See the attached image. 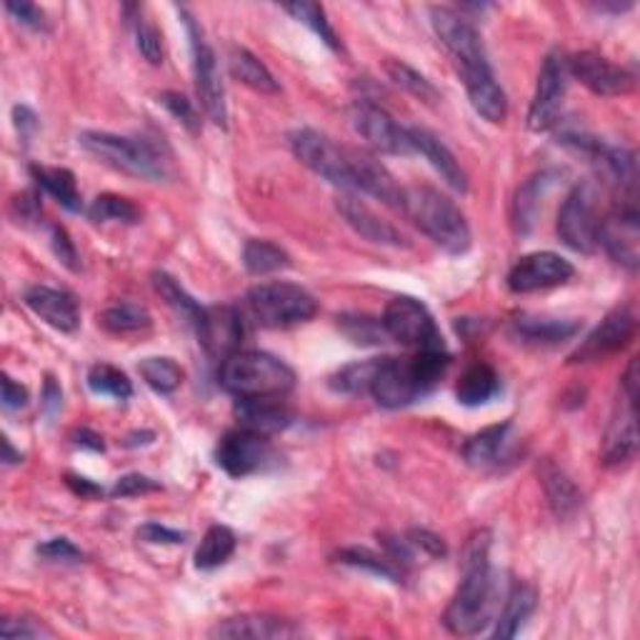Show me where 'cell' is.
Here are the masks:
<instances>
[{
  "label": "cell",
  "instance_id": "14",
  "mask_svg": "<svg viewBox=\"0 0 640 640\" xmlns=\"http://www.w3.org/2000/svg\"><path fill=\"white\" fill-rule=\"evenodd\" d=\"M431 21H433L435 35L441 38L448 53L455 58L459 73L490 66L481 35L478 31H475V25L468 21V18L461 15L459 11H453V8H433Z\"/></svg>",
  "mask_w": 640,
  "mask_h": 640
},
{
  "label": "cell",
  "instance_id": "24",
  "mask_svg": "<svg viewBox=\"0 0 640 640\" xmlns=\"http://www.w3.org/2000/svg\"><path fill=\"white\" fill-rule=\"evenodd\" d=\"M233 416L245 431L273 435L293 426V413L280 398H235Z\"/></svg>",
  "mask_w": 640,
  "mask_h": 640
},
{
  "label": "cell",
  "instance_id": "61",
  "mask_svg": "<svg viewBox=\"0 0 640 640\" xmlns=\"http://www.w3.org/2000/svg\"><path fill=\"white\" fill-rule=\"evenodd\" d=\"M70 438H73V443L80 445V448H88V451H96V453L106 451L103 438H100L96 431H90V428H78V431L73 433Z\"/></svg>",
  "mask_w": 640,
  "mask_h": 640
},
{
  "label": "cell",
  "instance_id": "57",
  "mask_svg": "<svg viewBox=\"0 0 640 640\" xmlns=\"http://www.w3.org/2000/svg\"><path fill=\"white\" fill-rule=\"evenodd\" d=\"M13 123H15V131H18V135H21L23 143H29L41 128L38 115H35L29 106L13 108Z\"/></svg>",
  "mask_w": 640,
  "mask_h": 640
},
{
  "label": "cell",
  "instance_id": "30",
  "mask_svg": "<svg viewBox=\"0 0 640 640\" xmlns=\"http://www.w3.org/2000/svg\"><path fill=\"white\" fill-rule=\"evenodd\" d=\"M538 475H541L548 506H551L558 518H569L581 508V490L575 488V483L553 461H543L541 468H538Z\"/></svg>",
  "mask_w": 640,
  "mask_h": 640
},
{
  "label": "cell",
  "instance_id": "3",
  "mask_svg": "<svg viewBox=\"0 0 640 640\" xmlns=\"http://www.w3.org/2000/svg\"><path fill=\"white\" fill-rule=\"evenodd\" d=\"M223 390L235 398H283L296 388V373L286 361L263 351H235L218 373Z\"/></svg>",
  "mask_w": 640,
  "mask_h": 640
},
{
  "label": "cell",
  "instance_id": "10",
  "mask_svg": "<svg viewBox=\"0 0 640 640\" xmlns=\"http://www.w3.org/2000/svg\"><path fill=\"white\" fill-rule=\"evenodd\" d=\"M638 361L628 363L620 380V398L613 410L610 426L603 441V463L620 465L630 461L638 451V433H636V404H638Z\"/></svg>",
  "mask_w": 640,
  "mask_h": 640
},
{
  "label": "cell",
  "instance_id": "20",
  "mask_svg": "<svg viewBox=\"0 0 640 640\" xmlns=\"http://www.w3.org/2000/svg\"><path fill=\"white\" fill-rule=\"evenodd\" d=\"M243 331V316L233 306H213L206 308L196 333L210 358L225 361L228 355L241 351Z\"/></svg>",
  "mask_w": 640,
  "mask_h": 640
},
{
  "label": "cell",
  "instance_id": "13",
  "mask_svg": "<svg viewBox=\"0 0 640 640\" xmlns=\"http://www.w3.org/2000/svg\"><path fill=\"white\" fill-rule=\"evenodd\" d=\"M276 461L278 455L268 435L245 431V428L228 431L216 448V463L233 478H249L253 473L271 468Z\"/></svg>",
  "mask_w": 640,
  "mask_h": 640
},
{
  "label": "cell",
  "instance_id": "7",
  "mask_svg": "<svg viewBox=\"0 0 640 640\" xmlns=\"http://www.w3.org/2000/svg\"><path fill=\"white\" fill-rule=\"evenodd\" d=\"M598 188L593 180H583L565 196L561 210H558V235L569 249L593 253L598 245Z\"/></svg>",
  "mask_w": 640,
  "mask_h": 640
},
{
  "label": "cell",
  "instance_id": "21",
  "mask_svg": "<svg viewBox=\"0 0 640 640\" xmlns=\"http://www.w3.org/2000/svg\"><path fill=\"white\" fill-rule=\"evenodd\" d=\"M351 170L355 190H363V194L383 200L386 206L404 210L406 190L398 186L393 173L378 158L363 151H351Z\"/></svg>",
  "mask_w": 640,
  "mask_h": 640
},
{
  "label": "cell",
  "instance_id": "44",
  "mask_svg": "<svg viewBox=\"0 0 640 640\" xmlns=\"http://www.w3.org/2000/svg\"><path fill=\"white\" fill-rule=\"evenodd\" d=\"M88 388L96 396H111L115 400H128L133 396V383L128 380L123 371H118L115 365L108 363H96L88 371Z\"/></svg>",
  "mask_w": 640,
  "mask_h": 640
},
{
  "label": "cell",
  "instance_id": "58",
  "mask_svg": "<svg viewBox=\"0 0 640 640\" xmlns=\"http://www.w3.org/2000/svg\"><path fill=\"white\" fill-rule=\"evenodd\" d=\"M29 404V390L21 383H15L11 376H3V408L21 410Z\"/></svg>",
  "mask_w": 640,
  "mask_h": 640
},
{
  "label": "cell",
  "instance_id": "29",
  "mask_svg": "<svg viewBox=\"0 0 640 640\" xmlns=\"http://www.w3.org/2000/svg\"><path fill=\"white\" fill-rule=\"evenodd\" d=\"M514 423L506 420V423H496L483 428L481 433H475L468 438V443L463 445V459L473 468H490V465H498L503 453H506L508 445V433Z\"/></svg>",
  "mask_w": 640,
  "mask_h": 640
},
{
  "label": "cell",
  "instance_id": "47",
  "mask_svg": "<svg viewBox=\"0 0 640 640\" xmlns=\"http://www.w3.org/2000/svg\"><path fill=\"white\" fill-rule=\"evenodd\" d=\"M338 328L358 345H378L383 343V338H388L383 320L371 316H343L338 318Z\"/></svg>",
  "mask_w": 640,
  "mask_h": 640
},
{
  "label": "cell",
  "instance_id": "42",
  "mask_svg": "<svg viewBox=\"0 0 640 640\" xmlns=\"http://www.w3.org/2000/svg\"><path fill=\"white\" fill-rule=\"evenodd\" d=\"M286 13H290L293 18H296V21L308 25V29L313 31L318 35V38L323 41L331 51H335V53L343 51L341 38H338V33L333 31L331 21H328L323 5L306 3V0H298V3H288L286 5Z\"/></svg>",
  "mask_w": 640,
  "mask_h": 640
},
{
  "label": "cell",
  "instance_id": "8",
  "mask_svg": "<svg viewBox=\"0 0 640 640\" xmlns=\"http://www.w3.org/2000/svg\"><path fill=\"white\" fill-rule=\"evenodd\" d=\"M290 151L323 180L341 190L353 188V170H351V151H343L328 135L313 131V128H298L290 133Z\"/></svg>",
  "mask_w": 640,
  "mask_h": 640
},
{
  "label": "cell",
  "instance_id": "35",
  "mask_svg": "<svg viewBox=\"0 0 640 640\" xmlns=\"http://www.w3.org/2000/svg\"><path fill=\"white\" fill-rule=\"evenodd\" d=\"M235 533L228 526H210L206 530L203 541L196 551V569L198 571H216L231 561L235 553Z\"/></svg>",
  "mask_w": 640,
  "mask_h": 640
},
{
  "label": "cell",
  "instance_id": "52",
  "mask_svg": "<svg viewBox=\"0 0 640 640\" xmlns=\"http://www.w3.org/2000/svg\"><path fill=\"white\" fill-rule=\"evenodd\" d=\"M51 249H53V253H56V258L66 265L68 271L80 268L76 245H73L70 235L63 225H51Z\"/></svg>",
  "mask_w": 640,
  "mask_h": 640
},
{
  "label": "cell",
  "instance_id": "22",
  "mask_svg": "<svg viewBox=\"0 0 640 640\" xmlns=\"http://www.w3.org/2000/svg\"><path fill=\"white\" fill-rule=\"evenodd\" d=\"M23 304L29 306L43 323L56 328L60 333H73L80 325V310L76 298L66 290L48 286H31L25 290Z\"/></svg>",
  "mask_w": 640,
  "mask_h": 640
},
{
  "label": "cell",
  "instance_id": "4",
  "mask_svg": "<svg viewBox=\"0 0 640 640\" xmlns=\"http://www.w3.org/2000/svg\"><path fill=\"white\" fill-rule=\"evenodd\" d=\"M404 210L410 216L420 231H423L435 245H441L445 253L463 255L471 249V228L461 208L441 190L416 186L406 190Z\"/></svg>",
  "mask_w": 640,
  "mask_h": 640
},
{
  "label": "cell",
  "instance_id": "56",
  "mask_svg": "<svg viewBox=\"0 0 640 640\" xmlns=\"http://www.w3.org/2000/svg\"><path fill=\"white\" fill-rule=\"evenodd\" d=\"M5 13L31 31H45V13L33 3H5Z\"/></svg>",
  "mask_w": 640,
  "mask_h": 640
},
{
  "label": "cell",
  "instance_id": "41",
  "mask_svg": "<svg viewBox=\"0 0 640 640\" xmlns=\"http://www.w3.org/2000/svg\"><path fill=\"white\" fill-rule=\"evenodd\" d=\"M338 561L351 565V569L378 575V578H386L390 583H400V578H404V571H400L388 555H378V553H373V551H368V548H361V545L343 548V551L338 553Z\"/></svg>",
  "mask_w": 640,
  "mask_h": 640
},
{
  "label": "cell",
  "instance_id": "48",
  "mask_svg": "<svg viewBox=\"0 0 640 640\" xmlns=\"http://www.w3.org/2000/svg\"><path fill=\"white\" fill-rule=\"evenodd\" d=\"M131 25H133V35H135V48H139L141 56L148 60L151 66H161L163 63L161 31L155 29L148 18L141 15V8H139V15L131 18Z\"/></svg>",
  "mask_w": 640,
  "mask_h": 640
},
{
  "label": "cell",
  "instance_id": "36",
  "mask_svg": "<svg viewBox=\"0 0 640 640\" xmlns=\"http://www.w3.org/2000/svg\"><path fill=\"white\" fill-rule=\"evenodd\" d=\"M243 265L251 276H271V273L288 268L290 255L278 243L265 241V238H251L243 245Z\"/></svg>",
  "mask_w": 640,
  "mask_h": 640
},
{
  "label": "cell",
  "instance_id": "60",
  "mask_svg": "<svg viewBox=\"0 0 640 640\" xmlns=\"http://www.w3.org/2000/svg\"><path fill=\"white\" fill-rule=\"evenodd\" d=\"M66 483H68V488L80 498L103 496V488H98L96 483H90L88 478H80V475H66Z\"/></svg>",
  "mask_w": 640,
  "mask_h": 640
},
{
  "label": "cell",
  "instance_id": "18",
  "mask_svg": "<svg viewBox=\"0 0 640 640\" xmlns=\"http://www.w3.org/2000/svg\"><path fill=\"white\" fill-rule=\"evenodd\" d=\"M569 76L581 80L585 88L603 98L628 96L636 88L633 73L593 51L575 53L573 58H569Z\"/></svg>",
  "mask_w": 640,
  "mask_h": 640
},
{
  "label": "cell",
  "instance_id": "51",
  "mask_svg": "<svg viewBox=\"0 0 640 640\" xmlns=\"http://www.w3.org/2000/svg\"><path fill=\"white\" fill-rule=\"evenodd\" d=\"M161 490V483L148 478L143 473H128L123 478L115 481V486L111 488L113 498H131V496H143V493Z\"/></svg>",
  "mask_w": 640,
  "mask_h": 640
},
{
  "label": "cell",
  "instance_id": "2",
  "mask_svg": "<svg viewBox=\"0 0 640 640\" xmlns=\"http://www.w3.org/2000/svg\"><path fill=\"white\" fill-rule=\"evenodd\" d=\"M448 365L451 355L445 345L418 349L413 358H383L371 383V396L383 408H406L438 386Z\"/></svg>",
  "mask_w": 640,
  "mask_h": 640
},
{
  "label": "cell",
  "instance_id": "31",
  "mask_svg": "<svg viewBox=\"0 0 640 640\" xmlns=\"http://www.w3.org/2000/svg\"><path fill=\"white\" fill-rule=\"evenodd\" d=\"M500 393V376L496 368H490L488 363H473L463 371V376L459 378V386H455V396L463 406L475 408V406H486L490 404Z\"/></svg>",
  "mask_w": 640,
  "mask_h": 640
},
{
  "label": "cell",
  "instance_id": "46",
  "mask_svg": "<svg viewBox=\"0 0 640 640\" xmlns=\"http://www.w3.org/2000/svg\"><path fill=\"white\" fill-rule=\"evenodd\" d=\"M386 73H388V78L398 88L408 90L410 96L426 100V103H435V100L441 98V93H438V88L431 84V80H428L423 73H418L416 68H410L408 63H404V60H393L390 58L386 63Z\"/></svg>",
  "mask_w": 640,
  "mask_h": 640
},
{
  "label": "cell",
  "instance_id": "19",
  "mask_svg": "<svg viewBox=\"0 0 640 640\" xmlns=\"http://www.w3.org/2000/svg\"><path fill=\"white\" fill-rule=\"evenodd\" d=\"M575 276L571 261L553 251L528 253L508 273V288L514 293H536L565 286Z\"/></svg>",
  "mask_w": 640,
  "mask_h": 640
},
{
  "label": "cell",
  "instance_id": "12",
  "mask_svg": "<svg viewBox=\"0 0 640 640\" xmlns=\"http://www.w3.org/2000/svg\"><path fill=\"white\" fill-rule=\"evenodd\" d=\"M349 121L353 125V131L358 133L373 151L386 155L413 153L408 128L400 125L386 108L371 103V100H355L349 108Z\"/></svg>",
  "mask_w": 640,
  "mask_h": 640
},
{
  "label": "cell",
  "instance_id": "50",
  "mask_svg": "<svg viewBox=\"0 0 640 640\" xmlns=\"http://www.w3.org/2000/svg\"><path fill=\"white\" fill-rule=\"evenodd\" d=\"M35 553L51 563H80L84 561V551H80V548L73 541H68V538H51V541H45L35 548Z\"/></svg>",
  "mask_w": 640,
  "mask_h": 640
},
{
  "label": "cell",
  "instance_id": "11",
  "mask_svg": "<svg viewBox=\"0 0 640 640\" xmlns=\"http://www.w3.org/2000/svg\"><path fill=\"white\" fill-rule=\"evenodd\" d=\"M383 328H386L388 338L398 341L408 349H435V345H445L443 335L438 331L435 320L418 298L398 296L393 298L383 313Z\"/></svg>",
  "mask_w": 640,
  "mask_h": 640
},
{
  "label": "cell",
  "instance_id": "37",
  "mask_svg": "<svg viewBox=\"0 0 640 640\" xmlns=\"http://www.w3.org/2000/svg\"><path fill=\"white\" fill-rule=\"evenodd\" d=\"M551 173H538V176L528 178L523 186L518 188L514 200V225L520 235L530 233V228L536 223L538 216V198L543 196V190L551 186Z\"/></svg>",
  "mask_w": 640,
  "mask_h": 640
},
{
  "label": "cell",
  "instance_id": "34",
  "mask_svg": "<svg viewBox=\"0 0 640 640\" xmlns=\"http://www.w3.org/2000/svg\"><path fill=\"white\" fill-rule=\"evenodd\" d=\"M228 66H231V73L235 80H241L243 86H249L258 93H278L280 86L278 80L273 78V73L268 66L258 58L253 56L249 48H241V45H233L231 53H228Z\"/></svg>",
  "mask_w": 640,
  "mask_h": 640
},
{
  "label": "cell",
  "instance_id": "49",
  "mask_svg": "<svg viewBox=\"0 0 640 640\" xmlns=\"http://www.w3.org/2000/svg\"><path fill=\"white\" fill-rule=\"evenodd\" d=\"M161 103H163V108H166V111L173 118H176L178 123L186 125L190 133H198L200 131V118H198V111H196L194 100H188L186 96L173 93V90H168V93L161 96Z\"/></svg>",
  "mask_w": 640,
  "mask_h": 640
},
{
  "label": "cell",
  "instance_id": "16",
  "mask_svg": "<svg viewBox=\"0 0 640 640\" xmlns=\"http://www.w3.org/2000/svg\"><path fill=\"white\" fill-rule=\"evenodd\" d=\"M638 320L630 306H618L585 335V341L571 353V363H593L616 355L636 338Z\"/></svg>",
  "mask_w": 640,
  "mask_h": 640
},
{
  "label": "cell",
  "instance_id": "54",
  "mask_svg": "<svg viewBox=\"0 0 640 640\" xmlns=\"http://www.w3.org/2000/svg\"><path fill=\"white\" fill-rule=\"evenodd\" d=\"M406 541L410 545H413V551H420V553H426V555H431V558H445L448 555V545L443 543V538L431 533V530L413 528L406 536Z\"/></svg>",
  "mask_w": 640,
  "mask_h": 640
},
{
  "label": "cell",
  "instance_id": "26",
  "mask_svg": "<svg viewBox=\"0 0 640 640\" xmlns=\"http://www.w3.org/2000/svg\"><path fill=\"white\" fill-rule=\"evenodd\" d=\"M461 78L465 84V90H468L473 111L478 113L483 121H488L493 125L506 121L508 98H506V93H503V88L496 80V76H493L490 66L465 70V73H461Z\"/></svg>",
  "mask_w": 640,
  "mask_h": 640
},
{
  "label": "cell",
  "instance_id": "32",
  "mask_svg": "<svg viewBox=\"0 0 640 640\" xmlns=\"http://www.w3.org/2000/svg\"><path fill=\"white\" fill-rule=\"evenodd\" d=\"M581 323L578 320H563V318H518L514 323V333L526 343L536 345H555L578 335Z\"/></svg>",
  "mask_w": 640,
  "mask_h": 640
},
{
  "label": "cell",
  "instance_id": "9",
  "mask_svg": "<svg viewBox=\"0 0 640 640\" xmlns=\"http://www.w3.org/2000/svg\"><path fill=\"white\" fill-rule=\"evenodd\" d=\"M180 15L190 38V53H194V78H196L200 106H203V111L210 121L225 128L228 106H225V90H223L221 70H218L216 53L208 45L203 31H200V25L196 23V18L190 15L186 8H180Z\"/></svg>",
  "mask_w": 640,
  "mask_h": 640
},
{
  "label": "cell",
  "instance_id": "38",
  "mask_svg": "<svg viewBox=\"0 0 640 640\" xmlns=\"http://www.w3.org/2000/svg\"><path fill=\"white\" fill-rule=\"evenodd\" d=\"M153 288L158 290V296L166 300V304L176 310V313L190 323L198 331L200 320H203L206 308H200L194 298L188 296L186 290L180 288V283L176 278H170L168 273H153Z\"/></svg>",
  "mask_w": 640,
  "mask_h": 640
},
{
  "label": "cell",
  "instance_id": "40",
  "mask_svg": "<svg viewBox=\"0 0 640 640\" xmlns=\"http://www.w3.org/2000/svg\"><path fill=\"white\" fill-rule=\"evenodd\" d=\"M139 373L145 380V386L161 393V396H170V393H176L183 383V368L173 358H166V355L143 358L139 363Z\"/></svg>",
  "mask_w": 640,
  "mask_h": 640
},
{
  "label": "cell",
  "instance_id": "15",
  "mask_svg": "<svg viewBox=\"0 0 640 640\" xmlns=\"http://www.w3.org/2000/svg\"><path fill=\"white\" fill-rule=\"evenodd\" d=\"M565 86H569V58L563 53H548L541 73H538V86L533 103L528 111V128L536 133L551 131L561 115Z\"/></svg>",
  "mask_w": 640,
  "mask_h": 640
},
{
  "label": "cell",
  "instance_id": "43",
  "mask_svg": "<svg viewBox=\"0 0 640 640\" xmlns=\"http://www.w3.org/2000/svg\"><path fill=\"white\" fill-rule=\"evenodd\" d=\"M383 358H371V361H358L345 365L331 378V388L335 393H343V396H358V393H371V383L376 378V373L380 368Z\"/></svg>",
  "mask_w": 640,
  "mask_h": 640
},
{
  "label": "cell",
  "instance_id": "39",
  "mask_svg": "<svg viewBox=\"0 0 640 640\" xmlns=\"http://www.w3.org/2000/svg\"><path fill=\"white\" fill-rule=\"evenodd\" d=\"M100 323H103L106 331H111L115 335L141 333L151 325V313H148V308H143L141 304L121 300V304H113L111 308L103 310Z\"/></svg>",
  "mask_w": 640,
  "mask_h": 640
},
{
  "label": "cell",
  "instance_id": "17",
  "mask_svg": "<svg viewBox=\"0 0 640 640\" xmlns=\"http://www.w3.org/2000/svg\"><path fill=\"white\" fill-rule=\"evenodd\" d=\"M598 245L606 249L613 261L628 271H638L640 263V228L636 200H624L608 218L600 221Z\"/></svg>",
  "mask_w": 640,
  "mask_h": 640
},
{
  "label": "cell",
  "instance_id": "33",
  "mask_svg": "<svg viewBox=\"0 0 640 640\" xmlns=\"http://www.w3.org/2000/svg\"><path fill=\"white\" fill-rule=\"evenodd\" d=\"M31 178L35 180V186L56 198L63 208L70 210V213H80V210H84V198L78 194L73 170L38 166V163H35V166H31Z\"/></svg>",
  "mask_w": 640,
  "mask_h": 640
},
{
  "label": "cell",
  "instance_id": "55",
  "mask_svg": "<svg viewBox=\"0 0 640 640\" xmlns=\"http://www.w3.org/2000/svg\"><path fill=\"white\" fill-rule=\"evenodd\" d=\"M186 533L183 530H173L161 523H145L139 528V541L151 543V545H178L186 541Z\"/></svg>",
  "mask_w": 640,
  "mask_h": 640
},
{
  "label": "cell",
  "instance_id": "45",
  "mask_svg": "<svg viewBox=\"0 0 640 640\" xmlns=\"http://www.w3.org/2000/svg\"><path fill=\"white\" fill-rule=\"evenodd\" d=\"M88 218L93 223H108V221L139 223L141 221V210H139V206L133 203V200H128L123 196L103 194V196H98L93 203H90Z\"/></svg>",
  "mask_w": 640,
  "mask_h": 640
},
{
  "label": "cell",
  "instance_id": "27",
  "mask_svg": "<svg viewBox=\"0 0 640 640\" xmlns=\"http://www.w3.org/2000/svg\"><path fill=\"white\" fill-rule=\"evenodd\" d=\"M408 135H410V145H413V153L423 155V158L431 163L438 176H441L448 186H451L453 190H459V194H465V190H468V176H465L461 163L455 161L451 148H448V145L438 139L435 133L426 131V128H408Z\"/></svg>",
  "mask_w": 640,
  "mask_h": 640
},
{
  "label": "cell",
  "instance_id": "1",
  "mask_svg": "<svg viewBox=\"0 0 640 640\" xmlns=\"http://www.w3.org/2000/svg\"><path fill=\"white\" fill-rule=\"evenodd\" d=\"M496 606L498 585L490 565V533L478 530L465 543L461 585L448 603L443 624L453 636H478L493 624Z\"/></svg>",
  "mask_w": 640,
  "mask_h": 640
},
{
  "label": "cell",
  "instance_id": "6",
  "mask_svg": "<svg viewBox=\"0 0 640 640\" xmlns=\"http://www.w3.org/2000/svg\"><path fill=\"white\" fill-rule=\"evenodd\" d=\"M249 310L263 328H290L308 323L318 313V300L304 286L286 280L261 283L249 290Z\"/></svg>",
  "mask_w": 640,
  "mask_h": 640
},
{
  "label": "cell",
  "instance_id": "25",
  "mask_svg": "<svg viewBox=\"0 0 640 640\" xmlns=\"http://www.w3.org/2000/svg\"><path fill=\"white\" fill-rule=\"evenodd\" d=\"M335 206H338V213L343 216V221L349 223L361 238H365V241L378 243V245H393V249L406 245L404 233L373 213V210L365 206L361 198L345 194L343 198H338Z\"/></svg>",
  "mask_w": 640,
  "mask_h": 640
},
{
  "label": "cell",
  "instance_id": "28",
  "mask_svg": "<svg viewBox=\"0 0 640 640\" xmlns=\"http://www.w3.org/2000/svg\"><path fill=\"white\" fill-rule=\"evenodd\" d=\"M536 606H538V593H536L533 585L523 583V581L510 583L493 636L496 638L518 636L520 628H523L528 624V618L536 613Z\"/></svg>",
  "mask_w": 640,
  "mask_h": 640
},
{
  "label": "cell",
  "instance_id": "5",
  "mask_svg": "<svg viewBox=\"0 0 640 640\" xmlns=\"http://www.w3.org/2000/svg\"><path fill=\"white\" fill-rule=\"evenodd\" d=\"M78 143L98 161H103L106 166L128 173V176L148 180H163L168 176V163L158 151V145L143 139V135L125 139V135L115 133L86 131L78 135Z\"/></svg>",
  "mask_w": 640,
  "mask_h": 640
},
{
  "label": "cell",
  "instance_id": "63",
  "mask_svg": "<svg viewBox=\"0 0 640 640\" xmlns=\"http://www.w3.org/2000/svg\"><path fill=\"white\" fill-rule=\"evenodd\" d=\"M3 451H5V455H3V463L5 465L21 463V453L13 451V445H11V441H8V438H3Z\"/></svg>",
  "mask_w": 640,
  "mask_h": 640
},
{
  "label": "cell",
  "instance_id": "23",
  "mask_svg": "<svg viewBox=\"0 0 640 640\" xmlns=\"http://www.w3.org/2000/svg\"><path fill=\"white\" fill-rule=\"evenodd\" d=\"M300 633H304V630L293 624V620L278 616H263V613H245V616L218 620L216 628L210 630V638L271 640V638H296Z\"/></svg>",
  "mask_w": 640,
  "mask_h": 640
},
{
  "label": "cell",
  "instance_id": "59",
  "mask_svg": "<svg viewBox=\"0 0 640 640\" xmlns=\"http://www.w3.org/2000/svg\"><path fill=\"white\" fill-rule=\"evenodd\" d=\"M13 216H15V221H18V223L35 221V218L41 216V203H38V198H35L33 194H21V196H15V198H13Z\"/></svg>",
  "mask_w": 640,
  "mask_h": 640
},
{
  "label": "cell",
  "instance_id": "62",
  "mask_svg": "<svg viewBox=\"0 0 640 640\" xmlns=\"http://www.w3.org/2000/svg\"><path fill=\"white\" fill-rule=\"evenodd\" d=\"M63 406V393L56 386V380L45 378V390H43V408L45 413H56V410Z\"/></svg>",
  "mask_w": 640,
  "mask_h": 640
},
{
  "label": "cell",
  "instance_id": "53",
  "mask_svg": "<svg viewBox=\"0 0 640 640\" xmlns=\"http://www.w3.org/2000/svg\"><path fill=\"white\" fill-rule=\"evenodd\" d=\"M0 633L8 640H18V638H41V636H51L48 628H43V624L33 618H5L3 626H0Z\"/></svg>",
  "mask_w": 640,
  "mask_h": 640
}]
</instances>
